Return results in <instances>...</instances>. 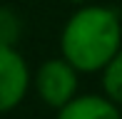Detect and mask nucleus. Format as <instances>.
Listing matches in <instances>:
<instances>
[{"label":"nucleus","instance_id":"0eeeda50","mask_svg":"<svg viewBox=\"0 0 122 119\" xmlns=\"http://www.w3.org/2000/svg\"><path fill=\"white\" fill-rule=\"evenodd\" d=\"M70 3H75V5H85V3H90V0H70Z\"/></svg>","mask_w":122,"mask_h":119},{"label":"nucleus","instance_id":"423d86ee","mask_svg":"<svg viewBox=\"0 0 122 119\" xmlns=\"http://www.w3.org/2000/svg\"><path fill=\"white\" fill-rule=\"evenodd\" d=\"M23 37V20L15 10L0 8V47H15Z\"/></svg>","mask_w":122,"mask_h":119},{"label":"nucleus","instance_id":"f03ea898","mask_svg":"<svg viewBox=\"0 0 122 119\" xmlns=\"http://www.w3.org/2000/svg\"><path fill=\"white\" fill-rule=\"evenodd\" d=\"M77 74L80 72L65 57H52V60H45L37 67L35 77H32V84H35L37 97L47 107L60 109L62 104H67L77 94V84H80Z\"/></svg>","mask_w":122,"mask_h":119},{"label":"nucleus","instance_id":"39448f33","mask_svg":"<svg viewBox=\"0 0 122 119\" xmlns=\"http://www.w3.org/2000/svg\"><path fill=\"white\" fill-rule=\"evenodd\" d=\"M102 92L122 107V47L102 67Z\"/></svg>","mask_w":122,"mask_h":119},{"label":"nucleus","instance_id":"f257e3e1","mask_svg":"<svg viewBox=\"0 0 122 119\" xmlns=\"http://www.w3.org/2000/svg\"><path fill=\"white\" fill-rule=\"evenodd\" d=\"M122 47L120 13L107 5H80L67 18L60 35L62 57L77 72H102Z\"/></svg>","mask_w":122,"mask_h":119},{"label":"nucleus","instance_id":"7ed1b4c3","mask_svg":"<svg viewBox=\"0 0 122 119\" xmlns=\"http://www.w3.org/2000/svg\"><path fill=\"white\" fill-rule=\"evenodd\" d=\"M32 74L25 57L15 47H0V114L13 112L25 99Z\"/></svg>","mask_w":122,"mask_h":119},{"label":"nucleus","instance_id":"20e7f679","mask_svg":"<svg viewBox=\"0 0 122 119\" xmlns=\"http://www.w3.org/2000/svg\"><path fill=\"white\" fill-rule=\"evenodd\" d=\"M57 119H122V107L107 94H75L57 109Z\"/></svg>","mask_w":122,"mask_h":119}]
</instances>
